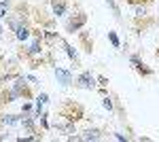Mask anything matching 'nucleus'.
Masks as SVG:
<instances>
[{
  "label": "nucleus",
  "instance_id": "obj_1",
  "mask_svg": "<svg viewBox=\"0 0 159 142\" xmlns=\"http://www.w3.org/2000/svg\"><path fill=\"white\" fill-rule=\"evenodd\" d=\"M64 115L70 119V121H76V119H81V106H74L72 102H70V104H66V108H64Z\"/></svg>",
  "mask_w": 159,
  "mask_h": 142
},
{
  "label": "nucleus",
  "instance_id": "obj_12",
  "mask_svg": "<svg viewBox=\"0 0 159 142\" xmlns=\"http://www.w3.org/2000/svg\"><path fill=\"white\" fill-rule=\"evenodd\" d=\"M147 15V9L144 7H136V17H144Z\"/></svg>",
  "mask_w": 159,
  "mask_h": 142
},
{
  "label": "nucleus",
  "instance_id": "obj_8",
  "mask_svg": "<svg viewBox=\"0 0 159 142\" xmlns=\"http://www.w3.org/2000/svg\"><path fill=\"white\" fill-rule=\"evenodd\" d=\"M57 130L66 131V134H74V125H70V123H66V125H57Z\"/></svg>",
  "mask_w": 159,
  "mask_h": 142
},
{
  "label": "nucleus",
  "instance_id": "obj_14",
  "mask_svg": "<svg viewBox=\"0 0 159 142\" xmlns=\"http://www.w3.org/2000/svg\"><path fill=\"white\" fill-rule=\"evenodd\" d=\"M66 51H68V55H70L72 59H76V51H74V49L70 47V45H66Z\"/></svg>",
  "mask_w": 159,
  "mask_h": 142
},
{
  "label": "nucleus",
  "instance_id": "obj_16",
  "mask_svg": "<svg viewBox=\"0 0 159 142\" xmlns=\"http://www.w3.org/2000/svg\"><path fill=\"white\" fill-rule=\"evenodd\" d=\"M104 106L108 108V110H112V102H110V98H104Z\"/></svg>",
  "mask_w": 159,
  "mask_h": 142
},
{
  "label": "nucleus",
  "instance_id": "obj_5",
  "mask_svg": "<svg viewBox=\"0 0 159 142\" xmlns=\"http://www.w3.org/2000/svg\"><path fill=\"white\" fill-rule=\"evenodd\" d=\"M100 138V131L98 130H87L83 136H81V140H98Z\"/></svg>",
  "mask_w": 159,
  "mask_h": 142
},
{
  "label": "nucleus",
  "instance_id": "obj_2",
  "mask_svg": "<svg viewBox=\"0 0 159 142\" xmlns=\"http://www.w3.org/2000/svg\"><path fill=\"white\" fill-rule=\"evenodd\" d=\"M55 76H57V81H60L61 85H70V81H72V76H70V72L61 70V68H55Z\"/></svg>",
  "mask_w": 159,
  "mask_h": 142
},
{
  "label": "nucleus",
  "instance_id": "obj_13",
  "mask_svg": "<svg viewBox=\"0 0 159 142\" xmlns=\"http://www.w3.org/2000/svg\"><path fill=\"white\" fill-rule=\"evenodd\" d=\"M38 51H40V45H38V40H34L32 47H30V53H38Z\"/></svg>",
  "mask_w": 159,
  "mask_h": 142
},
{
  "label": "nucleus",
  "instance_id": "obj_6",
  "mask_svg": "<svg viewBox=\"0 0 159 142\" xmlns=\"http://www.w3.org/2000/svg\"><path fill=\"white\" fill-rule=\"evenodd\" d=\"M53 11H55V15H64V11H66V4H64L61 0H53Z\"/></svg>",
  "mask_w": 159,
  "mask_h": 142
},
{
  "label": "nucleus",
  "instance_id": "obj_4",
  "mask_svg": "<svg viewBox=\"0 0 159 142\" xmlns=\"http://www.w3.org/2000/svg\"><path fill=\"white\" fill-rule=\"evenodd\" d=\"M79 83L83 85V87H91V85H93V76H91L89 72H83V74L79 76Z\"/></svg>",
  "mask_w": 159,
  "mask_h": 142
},
{
  "label": "nucleus",
  "instance_id": "obj_17",
  "mask_svg": "<svg viewBox=\"0 0 159 142\" xmlns=\"http://www.w3.org/2000/svg\"><path fill=\"white\" fill-rule=\"evenodd\" d=\"M129 2H138V0H129Z\"/></svg>",
  "mask_w": 159,
  "mask_h": 142
},
{
  "label": "nucleus",
  "instance_id": "obj_11",
  "mask_svg": "<svg viewBox=\"0 0 159 142\" xmlns=\"http://www.w3.org/2000/svg\"><path fill=\"white\" fill-rule=\"evenodd\" d=\"M108 38H110V43H112L115 47H119V38H117V34H115V32H108Z\"/></svg>",
  "mask_w": 159,
  "mask_h": 142
},
{
  "label": "nucleus",
  "instance_id": "obj_10",
  "mask_svg": "<svg viewBox=\"0 0 159 142\" xmlns=\"http://www.w3.org/2000/svg\"><path fill=\"white\" fill-rule=\"evenodd\" d=\"M106 2H108V7H110V9H112V13H115V15L119 17V7L115 4V0H106Z\"/></svg>",
  "mask_w": 159,
  "mask_h": 142
},
{
  "label": "nucleus",
  "instance_id": "obj_15",
  "mask_svg": "<svg viewBox=\"0 0 159 142\" xmlns=\"http://www.w3.org/2000/svg\"><path fill=\"white\" fill-rule=\"evenodd\" d=\"M4 13H7V2H0V17H4Z\"/></svg>",
  "mask_w": 159,
  "mask_h": 142
},
{
  "label": "nucleus",
  "instance_id": "obj_7",
  "mask_svg": "<svg viewBox=\"0 0 159 142\" xmlns=\"http://www.w3.org/2000/svg\"><path fill=\"white\" fill-rule=\"evenodd\" d=\"M15 30H17V38H19V40H25V38H28V28H25V25H17Z\"/></svg>",
  "mask_w": 159,
  "mask_h": 142
},
{
  "label": "nucleus",
  "instance_id": "obj_3",
  "mask_svg": "<svg viewBox=\"0 0 159 142\" xmlns=\"http://www.w3.org/2000/svg\"><path fill=\"white\" fill-rule=\"evenodd\" d=\"M85 21H87V17H85V15H79L76 19H72V21L68 24V32H76V30H79L81 25L85 24Z\"/></svg>",
  "mask_w": 159,
  "mask_h": 142
},
{
  "label": "nucleus",
  "instance_id": "obj_9",
  "mask_svg": "<svg viewBox=\"0 0 159 142\" xmlns=\"http://www.w3.org/2000/svg\"><path fill=\"white\" fill-rule=\"evenodd\" d=\"M2 121H4L7 125H13V123H17V117H13V115H7V117L2 119Z\"/></svg>",
  "mask_w": 159,
  "mask_h": 142
}]
</instances>
